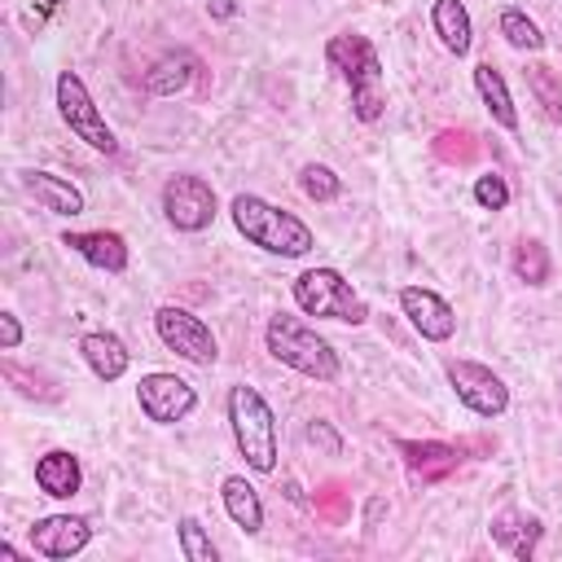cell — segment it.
<instances>
[{
	"label": "cell",
	"instance_id": "obj_13",
	"mask_svg": "<svg viewBox=\"0 0 562 562\" xmlns=\"http://www.w3.org/2000/svg\"><path fill=\"white\" fill-rule=\"evenodd\" d=\"M61 246L75 250L83 263L101 272H123L127 268V241L110 228H88V233H61Z\"/></svg>",
	"mask_w": 562,
	"mask_h": 562
},
{
	"label": "cell",
	"instance_id": "obj_22",
	"mask_svg": "<svg viewBox=\"0 0 562 562\" xmlns=\"http://www.w3.org/2000/svg\"><path fill=\"white\" fill-rule=\"evenodd\" d=\"M220 496H224L228 518H233L246 536L263 531V501H259V492H255L241 474H228V479H224V487H220Z\"/></svg>",
	"mask_w": 562,
	"mask_h": 562
},
{
	"label": "cell",
	"instance_id": "obj_25",
	"mask_svg": "<svg viewBox=\"0 0 562 562\" xmlns=\"http://www.w3.org/2000/svg\"><path fill=\"white\" fill-rule=\"evenodd\" d=\"M501 35H505V44H514V48H522V53H540V48H544L540 26H536L527 13H518V9H505V13H501Z\"/></svg>",
	"mask_w": 562,
	"mask_h": 562
},
{
	"label": "cell",
	"instance_id": "obj_27",
	"mask_svg": "<svg viewBox=\"0 0 562 562\" xmlns=\"http://www.w3.org/2000/svg\"><path fill=\"white\" fill-rule=\"evenodd\" d=\"M180 553L189 562H215V544L198 518H180Z\"/></svg>",
	"mask_w": 562,
	"mask_h": 562
},
{
	"label": "cell",
	"instance_id": "obj_16",
	"mask_svg": "<svg viewBox=\"0 0 562 562\" xmlns=\"http://www.w3.org/2000/svg\"><path fill=\"white\" fill-rule=\"evenodd\" d=\"M35 483L44 496H57V501H70L83 483V470H79V457L66 452V448H53L35 461Z\"/></svg>",
	"mask_w": 562,
	"mask_h": 562
},
{
	"label": "cell",
	"instance_id": "obj_33",
	"mask_svg": "<svg viewBox=\"0 0 562 562\" xmlns=\"http://www.w3.org/2000/svg\"><path fill=\"white\" fill-rule=\"evenodd\" d=\"M206 9H211L215 18H233V0H211Z\"/></svg>",
	"mask_w": 562,
	"mask_h": 562
},
{
	"label": "cell",
	"instance_id": "obj_8",
	"mask_svg": "<svg viewBox=\"0 0 562 562\" xmlns=\"http://www.w3.org/2000/svg\"><path fill=\"white\" fill-rule=\"evenodd\" d=\"M162 215L180 233H202L215 220V189L202 176H171L162 184Z\"/></svg>",
	"mask_w": 562,
	"mask_h": 562
},
{
	"label": "cell",
	"instance_id": "obj_5",
	"mask_svg": "<svg viewBox=\"0 0 562 562\" xmlns=\"http://www.w3.org/2000/svg\"><path fill=\"white\" fill-rule=\"evenodd\" d=\"M294 303L307 316H321V321H347V325H364L369 321L364 299L351 290V281L338 268H307V272H299L294 277Z\"/></svg>",
	"mask_w": 562,
	"mask_h": 562
},
{
	"label": "cell",
	"instance_id": "obj_21",
	"mask_svg": "<svg viewBox=\"0 0 562 562\" xmlns=\"http://www.w3.org/2000/svg\"><path fill=\"white\" fill-rule=\"evenodd\" d=\"M193 70H198V57H193V53H184V48L162 53V57L145 70V88H149L154 97H176L180 88H189Z\"/></svg>",
	"mask_w": 562,
	"mask_h": 562
},
{
	"label": "cell",
	"instance_id": "obj_4",
	"mask_svg": "<svg viewBox=\"0 0 562 562\" xmlns=\"http://www.w3.org/2000/svg\"><path fill=\"white\" fill-rule=\"evenodd\" d=\"M228 426H233V439L246 465L255 474H272L277 470V417L255 386L237 382L228 391Z\"/></svg>",
	"mask_w": 562,
	"mask_h": 562
},
{
	"label": "cell",
	"instance_id": "obj_11",
	"mask_svg": "<svg viewBox=\"0 0 562 562\" xmlns=\"http://www.w3.org/2000/svg\"><path fill=\"white\" fill-rule=\"evenodd\" d=\"M88 540H92V527L79 514H48V518H35V527H31V549L40 558H53V562L83 553Z\"/></svg>",
	"mask_w": 562,
	"mask_h": 562
},
{
	"label": "cell",
	"instance_id": "obj_28",
	"mask_svg": "<svg viewBox=\"0 0 562 562\" xmlns=\"http://www.w3.org/2000/svg\"><path fill=\"white\" fill-rule=\"evenodd\" d=\"M474 202H479L483 211H505V206H509V184H505V176L483 171V176L474 180Z\"/></svg>",
	"mask_w": 562,
	"mask_h": 562
},
{
	"label": "cell",
	"instance_id": "obj_9",
	"mask_svg": "<svg viewBox=\"0 0 562 562\" xmlns=\"http://www.w3.org/2000/svg\"><path fill=\"white\" fill-rule=\"evenodd\" d=\"M443 373H448L457 400H461L470 413H479V417H501V413L509 408V386H505L501 373H492L487 364H479V360H448Z\"/></svg>",
	"mask_w": 562,
	"mask_h": 562
},
{
	"label": "cell",
	"instance_id": "obj_19",
	"mask_svg": "<svg viewBox=\"0 0 562 562\" xmlns=\"http://www.w3.org/2000/svg\"><path fill=\"white\" fill-rule=\"evenodd\" d=\"M540 531H544L540 518H527V514H514V509H505V514L492 518V540H496L505 553H514L518 562H527V558L536 553Z\"/></svg>",
	"mask_w": 562,
	"mask_h": 562
},
{
	"label": "cell",
	"instance_id": "obj_7",
	"mask_svg": "<svg viewBox=\"0 0 562 562\" xmlns=\"http://www.w3.org/2000/svg\"><path fill=\"white\" fill-rule=\"evenodd\" d=\"M154 329H158L162 347L176 351V356L189 360V364H215V356H220V342H215L211 325H206L202 316L176 307V303H162V307L154 312Z\"/></svg>",
	"mask_w": 562,
	"mask_h": 562
},
{
	"label": "cell",
	"instance_id": "obj_20",
	"mask_svg": "<svg viewBox=\"0 0 562 562\" xmlns=\"http://www.w3.org/2000/svg\"><path fill=\"white\" fill-rule=\"evenodd\" d=\"M474 88H479V97H483V105H487V114L505 127V132H518V110H514V97H509V88H505V75L492 66V61H479L474 66Z\"/></svg>",
	"mask_w": 562,
	"mask_h": 562
},
{
	"label": "cell",
	"instance_id": "obj_24",
	"mask_svg": "<svg viewBox=\"0 0 562 562\" xmlns=\"http://www.w3.org/2000/svg\"><path fill=\"white\" fill-rule=\"evenodd\" d=\"M514 272H518V281H527V285H544V281L553 277V263H549V250H544L540 241H531V237H522V241L514 246Z\"/></svg>",
	"mask_w": 562,
	"mask_h": 562
},
{
	"label": "cell",
	"instance_id": "obj_29",
	"mask_svg": "<svg viewBox=\"0 0 562 562\" xmlns=\"http://www.w3.org/2000/svg\"><path fill=\"white\" fill-rule=\"evenodd\" d=\"M474 136L470 132H439V140H435V149H439V158H448V162H465V158H474V149L479 145H470Z\"/></svg>",
	"mask_w": 562,
	"mask_h": 562
},
{
	"label": "cell",
	"instance_id": "obj_32",
	"mask_svg": "<svg viewBox=\"0 0 562 562\" xmlns=\"http://www.w3.org/2000/svg\"><path fill=\"white\" fill-rule=\"evenodd\" d=\"M4 373H9V378H13V382H26V373H22V369H18V364H4ZM26 395H44V400H53V395H48V391H44V386H26Z\"/></svg>",
	"mask_w": 562,
	"mask_h": 562
},
{
	"label": "cell",
	"instance_id": "obj_17",
	"mask_svg": "<svg viewBox=\"0 0 562 562\" xmlns=\"http://www.w3.org/2000/svg\"><path fill=\"white\" fill-rule=\"evenodd\" d=\"M22 189H26L44 211H53V215H79V211H83V193H79L70 180L53 176V171H22Z\"/></svg>",
	"mask_w": 562,
	"mask_h": 562
},
{
	"label": "cell",
	"instance_id": "obj_18",
	"mask_svg": "<svg viewBox=\"0 0 562 562\" xmlns=\"http://www.w3.org/2000/svg\"><path fill=\"white\" fill-rule=\"evenodd\" d=\"M430 26H435L439 44H443L452 57H465V53H470V44H474V22H470V9H465L461 0H435Z\"/></svg>",
	"mask_w": 562,
	"mask_h": 562
},
{
	"label": "cell",
	"instance_id": "obj_31",
	"mask_svg": "<svg viewBox=\"0 0 562 562\" xmlns=\"http://www.w3.org/2000/svg\"><path fill=\"white\" fill-rule=\"evenodd\" d=\"M307 443H321L325 452H338V435H334L325 422H312V426H307Z\"/></svg>",
	"mask_w": 562,
	"mask_h": 562
},
{
	"label": "cell",
	"instance_id": "obj_2",
	"mask_svg": "<svg viewBox=\"0 0 562 562\" xmlns=\"http://www.w3.org/2000/svg\"><path fill=\"white\" fill-rule=\"evenodd\" d=\"M228 211H233L237 233H241L250 246L268 250V255L299 259V255H307V250L316 246V241H312V228H307L299 215H290V211H281V206H272V202H263L259 193H237Z\"/></svg>",
	"mask_w": 562,
	"mask_h": 562
},
{
	"label": "cell",
	"instance_id": "obj_14",
	"mask_svg": "<svg viewBox=\"0 0 562 562\" xmlns=\"http://www.w3.org/2000/svg\"><path fill=\"white\" fill-rule=\"evenodd\" d=\"M79 351H83L88 369H92L101 382H119V378L127 373V364H132V351H127L123 338L110 334V329H92V334H83V338H79Z\"/></svg>",
	"mask_w": 562,
	"mask_h": 562
},
{
	"label": "cell",
	"instance_id": "obj_12",
	"mask_svg": "<svg viewBox=\"0 0 562 562\" xmlns=\"http://www.w3.org/2000/svg\"><path fill=\"white\" fill-rule=\"evenodd\" d=\"M400 307L408 316V325L426 338V342H448L457 334V312L448 299H439L435 290H422V285H404L400 290Z\"/></svg>",
	"mask_w": 562,
	"mask_h": 562
},
{
	"label": "cell",
	"instance_id": "obj_10",
	"mask_svg": "<svg viewBox=\"0 0 562 562\" xmlns=\"http://www.w3.org/2000/svg\"><path fill=\"white\" fill-rule=\"evenodd\" d=\"M136 400H140V413L158 426L184 422L198 408V391L176 373H145L140 386H136Z\"/></svg>",
	"mask_w": 562,
	"mask_h": 562
},
{
	"label": "cell",
	"instance_id": "obj_30",
	"mask_svg": "<svg viewBox=\"0 0 562 562\" xmlns=\"http://www.w3.org/2000/svg\"><path fill=\"white\" fill-rule=\"evenodd\" d=\"M18 342H22V325H18V316H13V312H0V347L13 351Z\"/></svg>",
	"mask_w": 562,
	"mask_h": 562
},
{
	"label": "cell",
	"instance_id": "obj_6",
	"mask_svg": "<svg viewBox=\"0 0 562 562\" xmlns=\"http://www.w3.org/2000/svg\"><path fill=\"white\" fill-rule=\"evenodd\" d=\"M57 114H61V123H66L88 149H97V154H119V140H114L110 123L101 119L97 101L88 97V88H83V79H79L75 70H61V75H57Z\"/></svg>",
	"mask_w": 562,
	"mask_h": 562
},
{
	"label": "cell",
	"instance_id": "obj_3",
	"mask_svg": "<svg viewBox=\"0 0 562 562\" xmlns=\"http://www.w3.org/2000/svg\"><path fill=\"white\" fill-rule=\"evenodd\" d=\"M263 342L272 351V360H281L285 369L303 373V378H316V382H334L338 378V351L299 316H285L277 312L263 329Z\"/></svg>",
	"mask_w": 562,
	"mask_h": 562
},
{
	"label": "cell",
	"instance_id": "obj_1",
	"mask_svg": "<svg viewBox=\"0 0 562 562\" xmlns=\"http://www.w3.org/2000/svg\"><path fill=\"white\" fill-rule=\"evenodd\" d=\"M325 61L342 75L347 92H351V114L360 123H378L382 119V105H386V79H382V61H378V48L356 35V31H342L325 44Z\"/></svg>",
	"mask_w": 562,
	"mask_h": 562
},
{
	"label": "cell",
	"instance_id": "obj_15",
	"mask_svg": "<svg viewBox=\"0 0 562 562\" xmlns=\"http://www.w3.org/2000/svg\"><path fill=\"white\" fill-rule=\"evenodd\" d=\"M400 452H404L408 474L422 479V483H435V479L452 474L457 461H461V452H457L452 443H439V439H426V443H417V439H400Z\"/></svg>",
	"mask_w": 562,
	"mask_h": 562
},
{
	"label": "cell",
	"instance_id": "obj_23",
	"mask_svg": "<svg viewBox=\"0 0 562 562\" xmlns=\"http://www.w3.org/2000/svg\"><path fill=\"white\" fill-rule=\"evenodd\" d=\"M522 75H527V88H531V97L540 101V110H544L553 123H562V79H558V70L544 66V61H536V66H527Z\"/></svg>",
	"mask_w": 562,
	"mask_h": 562
},
{
	"label": "cell",
	"instance_id": "obj_26",
	"mask_svg": "<svg viewBox=\"0 0 562 562\" xmlns=\"http://www.w3.org/2000/svg\"><path fill=\"white\" fill-rule=\"evenodd\" d=\"M299 189H303L312 202H334V198L342 193V180H338L325 162H307V167L299 171Z\"/></svg>",
	"mask_w": 562,
	"mask_h": 562
}]
</instances>
